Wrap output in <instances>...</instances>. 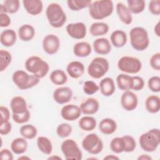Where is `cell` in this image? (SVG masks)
I'll return each instance as SVG.
<instances>
[{
    "instance_id": "obj_15",
    "label": "cell",
    "mask_w": 160,
    "mask_h": 160,
    "mask_svg": "<svg viewBox=\"0 0 160 160\" xmlns=\"http://www.w3.org/2000/svg\"><path fill=\"white\" fill-rule=\"evenodd\" d=\"M72 91L69 87H59L53 92V99L59 104H64L71 101L72 97Z\"/></svg>"
},
{
    "instance_id": "obj_35",
    "label": "cell",
    "mask_w": 160,
    "mask_h": 160,
    "mask_svg": "<svg viewBox=\"0 0 160 160\" xmlns=\"http://www.w3.org/2000/svg\"><path fill=\"white\" fill-rule=\"evenodd\" d=\"M127 3V7L131 14H139L142 12L146 6V2L143 0H128Z\"/></svg>"
},
{
    "instance_id": "obj_47",
    "label": "cell",
    "mask_w": 160,
    "mask_h": 160,
    "mask_svg": "<svg viewBox=\"0 0 160 160\" xmlns=\"http://www.w3.org/2000/svg\"><path fill=\"white\" fill-rule=\"evenodd\" d=\"M132 89L134 91H140L143 89L144 86V79L138 76H132Z\"/></svg>"
},
{
    "instance_id": "obj_24",
    "label": "cell",
    "mask_w": 160,
    "mask_h": 160,
    "mask_svg": "<svg viewBox=\"0 0 160 160\" xmlns=\"http://www.w3.org/2000/svg\"><path fill=\"white\" fill-rule=\"evenodd\" d=\"M17 39L16 32L11 29H5L1 33L0 42L5 47H11L13 46Z\"/></svg>"
},
{
    "instance_id": "obj_42",
    "label": "cell",
    "mask_w": 160,
    "mask_h": 160,
    "mask_svg": "<svg viewBox=\"0 0 160 160\" xmlns=\"http://www.w3.org/2000/svg\"><path fill=\"white\" fill-rule=\"evenodd\" d=\"M99 90V86L92 81H86L83 84V91L88 95H92Z\"/></svg>"
},
{
    "instance_id": "obj_3",
    "label": "cell",
    "mask_w": 160,
    "mask_h": 160,
    "mask_svg": "<svg viewBox=\"0 0 160 160\" xmlns=\"http://www.w3.org/2000/svg\"><path fill=\"white\" fill-rule=\"evenodd\" d=\"M130 43L133 49L138 51H142L148 48L149 39L148 31L142 27H134L129 32Z\"/></svg>"
},
{
    "instance_id": "obj_46",
    "label": "cell",
    "mask_w": 160,
    "mask_h": 160,
    "mask_svg": "<svg viewBox=\"0 0 160 160\" xmlns=\"http://www.w3.org/2000/svg\"><path fill=\"white\" fill-rule=\"evenodd\" d=\"M148 9L149 12L155 16H159L160 14V1L159 0H152L149 2Z\"/></svg>"
},
{
    "instance_id": "obj_31",
    "label": "cell",
    "mask_w": 160,
    "mask_h": 160,
    "mask_svg": "<svg viewBox=\"0 0 160 160\" xmlns=\"http://www.w3.org/2000/svg\"><path fill=\"white\" fill-rule=\"evenodd\" d=\"M109 31V26L104 22H96L92 23L89 28V32L92 36L105 35Z\"/></svg>"
},
{
    "instance_id": "obj_26",
    "label": "cell",
    "mask_w": 160,
    "mask_h": 160,
    "mask_svg": "<svg viewBox=\"0 0 160 160\" xmlns=\"http://www.w3.org/2000/svg\"><path fill=\"white\" fill-rule=\"evenodd\" d=\"M99 129L104 134H111L116 131L117 124L116 121L111 118H104L100 121Z\"/></svg>"
},
{
    "instance_id": "obj_40",
    "label": "cell",
    "mask_w": 160,
    "mask_h": 160,
    "mask_svg": "<svg viewBox=\"0 0 160 160\" xmlns=\"http://www.w3.org/2000/svg\"><path fill=\"white\" fill-rule=\"evenodd\" d=\"M72 128L68 123H61L59 124L56 128V133L58 136L61 138L68 137L72 132Z\"/></svg>"
},
{
    "instance_id": "obj_36",
    "label": "cell",
    "mask_w": 160,
    "mask_h": 160,
    "mask_svg": "<svg viewBox=\"0 0 160 160\" xmlns=\"http://www.w3.org/2000/svg\"><path fill=\"white\" fill-rule=\"evenodd\" d=\"M91 2L92 1L91 0H68L67 1L68 8L74 11L89 8Z\"/></svg>"
},
{
    "instance_id": "obj_7",
    "label": "cell",
    "mask_w": 160,
    "mask_h": 160,
    "mask_svg": "<svg viewBox=\"0 0 160 160\" xmlns=\"http://www.w3.org/2000/svg\"><path fill=\"white\" fill-rule=\"evenodd\" d=\"M109 68V62L106 59L102 57H96L89 64L88 73L92 78L99 79L107 73Z\"/></svg>"
},
{
    "instance_id": "obj_29",
    "label": "cell",
    "mask_w": 160,
    "mask_h": 160,
    "mask_svg": "<svg viewBox=\"0 0 160 160\" xmlns=\"http://www.w3.org/2000/svg\"><path fill=\"white\" fill-rule=\"evenodd\" d=\"M146 110L150 113H157L160 109V99L158 96L151 95L148 96L145 101Z\"/></svg>"
},
{
    "instance_id": "obj_34",
    "label": "cell",
    "mask_w": 160,
    "mask_h": 160,
    "mask_svg": "<svg viewBox=\"0 0 160 160\" xmlns=\"http://www.w3.org/2000/svg\"><path fill=\"white\" fill-rule=\"evenodd\" d=\"M50 80L55 85H63L68 81V77L64 71L61 69H56L51 72Z\"/></svg>"
},
{
    "instance_id": "obj_37",
    "label": "cell",
    "mask_w": 160,
    "mask_h": 160,
    "mask_svg": "<svg viewBox=\"0 0 160 160\" xmlns=\"http://www.w3.org/2000/svg\"><path fill=\"white\" fill-rule=\"evenodd\" d=\"M20 134L25 139H34L38 134V130L35 126L32 124H25L21 127Z\"/></svg>"
},
{
    "instance_id": "obj_2",
    "label": "cell",
    "mask_w": 160,
    "mask_h": 160,
    "mask_svg": "<svg viewBox=\"0 0 160 160\" xmlns=\"http://www.w3.org/2000/svg\"><path fill=\"white\" fill-rule=\"evenodd\" d=\"M46 15L49 24L53 28H61L66 22V13L58 3L49 4L46 8Z\"/></svg>"
},
{
    "instance_id": "obj_28",
    "label": "cell",
    "mask_w": 160,
    "mask_h": 160,
    "mask_svg": "<svg viewBox=\"0 0 160 160\" xmlns=\"http://www.w3.org/2000/svg\"><path fill=\"white\" fill-rule=\"evenodd\" d=\"M132 77L126 74H120L116 78L118 88L122 91L132 89Z\"/></svg>"
},
{
    "instance_id": "obj_55",
    "label": "cell",
    "mask_w": 160,
    "mask_h": 160,
    "mask_svg": "<svg viewBox=\"0 0 160 160\" xmlns=\"http://www.w3.org/2000/svg\"><path fill=\"white\" fill-rule=\"evenodd\" d=\"M138 160H152V158L148 154H142L138 158Z\"/></svg>"
},
{
    "instance_id": "obj_11",
    "label": "cell",
    "mask_w": 160,
    "mask_h": 160,
    "mask_svg": "<svg viewBox=\"0 0 160 160\" xmlns=\"http://www.w3.org/2000/svg\"><path fill=\"white\" fill-rule=\"evenodd\" d=\"M42 48L44 51L49 55L56 54L60 47V41L59 38L54 34H48L42 40Z\"/></svg>"
},
{
    "instance_id": "obj_18",
    "label": "cell",
    "mask_w": 160,
    "mask_h": 160,
    "mask_svg": "<svg viewBox=\"0 0 160 160\" xmlns=\"http://www.w3.org/2000/svg\"><path fill=\"white\" fill-rule=\"evenodd\" d=\"M99 108V103L93 98H88L80 105L81 112L86 115H92L96 113Z\"/></svg>"
},
{
    "instance_id": "obj_27",
    "label": "cell",
    "mask_w": 160,
    "mask_h": 160,
    "mask_svg": "<svg viewBox=\"0 0 160 160\" xmlns=\"http://www.w3.org/2000/svg\"><path fill=\"white\" fill-rule=\"evenodd\" d=\"M18 36L22 41H29L35 36V29L30 24H23L18 29Z\"/></svg>"
},
{
    "instance_id": "obj_6",
    "label": "cell",
    "mask_w": 160,
    "mask_h": 160,
    "mask_svg": "<svg viewBox=\"0 0 160 160\" xmlns=\"http://www.w3.org/2000/svg\"><path fill=\"white\" fill-rule=\"evenodd\" d=\"M12 79L15 85L21 90H25L36 86L40 79L34 75H29L22 70L16 71L12 76Z\"/></svg>"
},
{
    "instance_id": "obj_32",
    "label": "cell",
    "mask_w": 160,
    "mask_h": 160,
    "mask_svg": "<svg viewBox=\"0 0 160 160\" xmlns=\"http://www.w3.org/2000/svg\"><path fill=\"white\" fill-rule=\"evenodd\" d=\"M37 146L42 153L50 155L52 151V144L51 140L45 136H39L37 139Z\"/></svg>"
},
{
    "instance_id": "obj_38",
    "label": "cell",
    "mask_w": 160,
    "mask_h": 160,
    "mask_svg": "<svg viewBox=\"0 0 160 160\" xmlns=\"http://www.w3.org/2000/svg\"><path fill=\"white\" fill-rule=\"evenodd\" d=\"M110 148L112 152L117 154L124 152L125 143L122 136L113 138L110 142Z\"/></svg>"
},
{
    "instance_id": "obj_50",
    "label": "cell",
    "mask_w": 160,
    "mask_h": 160,
    "mask_svg": "<svg viewBox=\"0 0 160 160\" xmlns=\"http://www.w3.org/2000/svg\"><path fill=\"white\" fill-rule=\"evenodd\" d=\"M12 129V125L9 121L0 123V134L1 135L8 134Z\"/></svg>"
},
{
    "instance_id": "obj_17",
    "label": "cell",
    "mask_w": 160,
    "mask_h": 160,
    "mask_svg": "<svg viewBox=\"0 0 160 160\" xmlns=\"http://www.w3.org/2000/svg\"><path fill=\"white\" fill-rule=\"evenodd\" d=\"M22 4L26 12L32 16L39 14L43 9L42 2L40 0H23Z\"/></svg>"
},
{
    "instance_id": "obj_49",
    "label": "cell",
    "mask_w": 160,
    "mask_h": 160,
    "mask_svg": "<svg viewBox=\"0 0 160 160\" xmlns=\"http://www.w3.org/2000/svg\"><path fill=\"white\" fill-rule=\"evenodd\" d=\"M0 112H1V122L2 123L4 122H8L10 118V112L8 108L1 106L0 107Z\"/></svg>"
},
{
    "instance_id": "obj_52",
    "label": "cell",
    "mask_w": 160,
    "mask_h": 160,
    "mask_svg": "<svg viewBox=\"0 0 160 160\" xmlns=\"http://www.w3.org/2000/svg\"><path fill=\"white\" fill-rule=\"evenodd\" d=\"M0 158L4 160H12L13 155L8 149H3L0 152Z\"/></svg>"
},
{
    "instance_id": "obj_5",
    "label": "cell",
    "mask_w": 160,
    "mask_h": 160,
    "mask_svg": "<svg viewBox=\"0 0 160 160\" xmlns=\"http://www.w3.org/2000/svg\"><path fill=\"white\" fill-rule=\"evenodd\" d=\"M141 148L145 151L151 152L156 150L160 143V131L153 128L142 134L139 139Z\"/></svg>"
},
{
    "instance_id": "obj_48",
    "label": "cell",
    "mask_w": 160,
    "mask_h": 160,
    "mask_svg": "<svg viewBox=\"0 0 160 160\" xmlns=\"http://www.w3.org/2000/svg\"><path fill=\"white\" fill-rule=\"evenodd\" d=\"M150 65L151 68L156 71L160 70V52H158L152 55L150 58Z\"/></svg>"
},
{
    "instance_id": "obj_30",
    "label": "cell",
    "mask_w": 160,
    "mask_h": 160,
    "mask_svg": "<svg viewBox=\"0 0 160 160\" xmlns=\"http://www.w3.org/2000/svg\"><path fill=\"white\" fill-rule=\"evenodd\" d=\"M28 148V142L24 138H17L12 140L11 144L12 151L16 154L24 153Z\"/></svg>"
},
{
    "instance_id": "obj_54",
    "label": "cell",
    "mask_w": 160,
    "mask_h": 160,
    "mask_svg": "<svg viewBox=\"0 0 160 160\" xmlns=\"http://www.w3.org/2000/svg\"><path fill=\"white\" fill-rule=\"evenodd\" d=\"M103 159L104 160H118V159H119V158L116 156H114L113 154H110V155H107L106 156H105L103 158Z\"/></svg>"
},
{
    "instance_id": "obj_9",
    "label": "cell",
    "mask_w": 160,
    "mask_h": 160,
    "mask_svg": "<svg viewBox=\"0 0 160 160\" xmlns=\"http://www.w3.org/2000/svg\"><path fill=\"white\" fill-rule=\"evenodd\" d=\"M82 148L91 154H98L103 149V142L95 133L88 134L82 141Z\"/></svg>"
},
{
    "instance_id": "obj_12",
    "label": "cell",
    "mask_w": 160,
    "mask_h": 160,
    "mask_svg": "<svg viewBox=\"0 0 160 160\" xmlns=\"http://www.w3.org/2000/svg\"><path fill=\"white\" fill-rule=\"evenodd\" d=\"M121 104L123 109L127 111L134 110L138 104L136 94L130 90L124 91L121 98Z\"/></svg>"
},
{
    "instance_id": "obj_51",
    "label": "cell",
    "mask_w": 160,
    "mask_h": 160,
    "mask_svg": "<svg viewBox=\"0 0 160 160\" xmlns=\"http://www.w3.org/2000/svg\"><path fill=\"white\" fill-rule=\"evenodd\" d=\"M0 26L1 28L8 27L11 24V18L6 13H0Z\"/></svg>"
},
{
    "instance_id": "obj_43",
    "label": "cell",
    "mask_w": 160,
    "mask_h": 160,
    "mask_svg": "<svg viewBox=\"0 0 160 160\" xmlns=\"http://www.w3.org/2000/svg\"><path fill=\"white\" fill-rule=\"evenodd\" d=\"M122 138L124 139V143H125L124 152H132L136 147V142L134 138L129 135L123 136Z\"/></svg>"
},
{
    "instance_id": "obj_25",
    "label": "cell",
    "mask_w": 160,
    "mask_h": 160,
    "mask_svg": "<svg viewBox=\"0 0 160 160\" xmlns=\"http://www.w3.org/2000/svg\"><path fill=\"white\" fill-rule=\"evenodd\" d=\"M92 52V48L89 43L85 41L77 42L73 47L74 55L79 58L88 57Z\"/></svg>"
},
{
    "instance_id": "obj_19",
    "label": "cell",
    "mask_w": 160,
    "mask_h": 160,
    "mask_svg": "<svg viewBox=\"0 0 160 160\" xmlns=\"http://www.w3.org/2000/svg\"><path fill=\"white\" fill-rule=\"evenodd\" d=\"M66 71L70 77L74 79H78L84 74V66L80 61H71L68 64Z\"/></svg>"
},
{
    "instance_id": "obj_41",
    "label": "cell",
    "mask_w": 160,
    "mask_h": 160,
    "mask_svg": "<svg viewBox=\"0 0 160 160\" xmlns=\"http://www.w3.org/2000/svg\"><path fill=\"white\" fill-rule=\"evenodd\" d=\"M3 4L6 9V14H14L18 12L20 6L19 0H5Z\"/></svg>"
},
{
    "instance_id": "obj_20",
    "label": "cell",
    "mask_w": 160,
    "mask_h": 160,
    "mask_svg": "<svg viewBox=\"0 0 160 160\" xmlns=\"http://www.w3.org/2000/svg\"><path fill=\"white\" fill-rule=\"evenodd\" d=\"M10 106L12 114H22L28 110L26 100L19 96L12 98L10 102Z\"/></svg>"
},
{
    "instance_id": "obj_16",
    "label": "cell",
    "mask_w": 160,
    "mask_h": 160,
    "mask_svg": "<svg viewBox=\"0 0 160 160\" xmlns=\"http://www.w3.org/2000/svg\"><path fill=\"white\" fill-rule=\"evenodd\" d=\"M94 52L98 54L106 55L111 51V45L109 41L105 38L96 39L92 44Z\"/></svg>"
},
{
    "instance_id": "obj_8",
    "label": "cell",
    "mask_w": 160,
    "mask_h": 160,
    "mask_svg": "<svg viewBox=\"0 0 160 160\" xmlns=\"http://www.w3.org/2000/svg\"><path fill=\"white\" fill-rule=\"evenodd\" d=\"M118 68L121 71L125 73L136 74L141 71L142 63L137 58L125 56L118 60Z\"/></svg>"
},
{
    "instance_id": "obj_21",
    "label": "cell",
    "mask_w": 160,
    "mask_h": 160,
    "mask_svg": "<svg viewBox=\"0 0 160 160\" xmlns=\"http://www.w3.org/2000/svg\"><path fill=\"white\" fill-rule=\"evenodd\" d=\"M116 12L119 19L125 24H130L132 21V14L128 7L122 2H118L116 6Z\"/></svg>"
},
{
    "instance_id": "obj_4",
    "label": "cell",
    "mask_w": 160,
    "mask_h": 160,
    "mask_svg": "<svg viewBox=\"0 0 160 160\" xmlns=\"http://www.w3.org/2000/svg\"><path fill=\"white\" fill-rule=\"evenodd\" d=\"M26 69L39 79L43 78L49 72L48 63L37 56H32L25 62Z\"/></svg>"
},
{
    "instance_id": "obj_22",
    "label": "cell",
    "mask_w": 160,
    "mask_h": 160,
    "mask_svg": "<svg viewBox=\"0 0 160 160\" xmlns=\"http://www.w3.org/2000/svg\"><path fill=\"white\" fill-rule=\"evenodd\" d=\"M99 89L101 94L106 97L112 96L116 90L114 80L111 78H105L99 82Z\"/></svg>"
},
{
    "instance_id": "obj_39",
    "label": "cell",
    "mask_w": 160,
    "mask_h": 160,
    "mask_svg": "<svg viewBox=\"0 0 160 160\" xmlns=\"http://www.w3.org/2000/svg\"><path fill=\"white\" fill-rule=\"evenodd\" d=\"M0 59H1V72L4 71L10 64L12 61V56L9 52L6 50L1 49L0 51Z\"/></svg>"
},
{
    "instance_id": "obj_1",
    "label": "cell",
    "mask_w": 160,
    "mask_h": 160,
    "mask_svg": "<svg viewBox=\"0 0 160 160\" xmlns=\"http://www.w3.org/2000/svg\"><path fill=\"white\" fill-rule=\"evenodd\" d=\"M113 9L114 5L112 1L98 0L92 2L89 6V14L92 19L100 20L111 15Z\"/></svg>"
},
{
    "instance_id": "obj_14",
    "label": "cell",
    "mask_w": 160,
    "mask_h": 160,
    "mask_svg": "<svg viewBox=\"0 0 160 160\" xmlns=\"http://www.w3.org/2000/svg\"><path fill=\"white\" fill-rule=\"evenodd\" d=\"M81 113L80 107L72 104L64 106L61 110V115L62 118L64 119L69 121H73L78 119L80 117Z\"/></svg>"
},
{
    "instance_id": "obj_56",
    "label": "cell",
    "mask_w": 160,
    "mask_h": 160,
    "mask_svg": "<svg viewBox=\"0 0 160 160\" xmlns=\"http://www.w3.org/2000/svg\"><path fill=\"white\" fill-rule=\"evenodd\" d=\"M61 159V158H60L59 156H50L49 158H48V159Z\"/></svg>"
},
{
    "instance_id": "obj_13",
    "label": "cell",
    "mask_w": 160,
    "mask_h": 160,
    "mask_svg": "<svg viewBox=\"0 0 160 160\" xmlns=\"http://www.w3.org/2000/svg\"><path fill=\"white\" fill-rule=\"evenodd\" d=\"M66 29L67 33L70 37L76 39L84 38L87 33L86 26L82 22L68 24Z\"/></svg>"
},
{
    "instance_id": "obj_10",
    "label": "cell",
    "mask_w": 160,
    "mask_h": 160,
    "mask_svg": "<svg viewBox=\"0 0 160 160\" xmlns=\"http://www.w3.org/2000/svg\"><path fill=\"white\" fill-rule=\"evenodd\" d=\"M61 149L65 158L68 160H81L82 158L81 149L73 139H68L64 141L61 144Z\"/></svg>"
},
{
    "instance_id": "obj_44",
    "label": "cell",
    "mask_w": 160,
    "mask_h": 160,
    "mask_svg": "<svg viewBox=\"0 0 160 160\" xmlns=\"http://www.w3.org/2000/svg\"><path fill=\"white\" fill-rule=\"evenodd\" d=\"M148 86L152 92H159L160 91V78L155 76L149 78L148 81Z\"/></svg>"
},
{
    "instance_id": "obj_45",
    "label": "cell",
    "mask_w": 160,
    "mask_h": 160,
    "mask_svg": "<svg viewBox=\"0 0 160 160\" xmlns=\"http://www.w3.org/2000/svg\"><path fill=\"white\" fill-rule=\"evenodd\" d=\"M12 118L13 121L18 124H24L27 122L30 119V112L29 110L22 114H12Z\"/></svg>"
},
{
    "instance_id": "obj_57",
    "label": "cell",
    "mask_w": 160,
    "mask_h": 160,
    "mask_svg": "<svg viewBox=\"0 0 160 160\" xmlns=\"http://www.w3.org/2000/svg\"><path fill=\"white\" fill-rule=\"evenodd\" d=\"M18 159V160H19V159H28V160H30L31 158H29V157H27V156H21V157H19Z\"/></svg>"
},
{
    "instance_id": "obj_23",
    "label": "cell",
    "mask_w": 160,
    "mask_h": 160,
    "mask_svg": "<svg viewBox=\"0 0 160 160\" xmlns=\"http://www.w3.org/2000/svg\"><path fill=\"white\" fill-rule=\"evenodd\" d=\"M127 35L126 32L122 30L114 31L110 36L111 44L117 48H120L125 46L127 42Z\"/></svg>"
},
{
    "instance_id": "obj_53",
    "label": "cell",
    "mask_w": 160,
    "mask_h": 160,
    "mask_svg": "<svg viewBox=\"0 0 160 160\" xmlns=\"http://www.w3.org/2000/svg\"><path fill=\"white\" fill-rule=\"evenodd\" d=\"M154 33L156 34V35L158 37L160 36V22H158L154 26Z\"/></svg>"
},
{
    "instance_id": "obj_33",
    "label": "cell",
    "mask_w": 160,
    "mask_h": 160,
    "mask_svg": "<svg viewBox=\"0 0 160 160\" xmlns=\"http://www.w3.org/2000/svg\"><path fill=\"white\" fill-rule=\"evenodd\" d=\"M79 128L85 131H91L95 129L96 127V120L92 116H86L80 119L79 121Z\"/></svg>"
}]
</instances>
